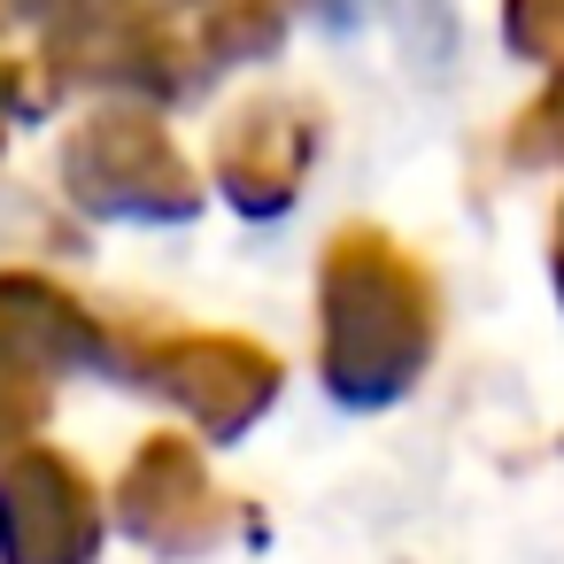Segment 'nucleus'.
<instances>
[{
	"instance_id": "nucleus-1",
	"label": "nucleus",
	"mask_w": 564,
	"mask_h": 564,
	"mask_svg": "<svg viewBox=\"0 0 564 564\" xmlns=\"http://www.w3.org/2000/svg\"><path fill=\"white\" fill-rule=\"evenodd\" d=\"M325 387L348 410H387L433 364V286L425 271L379 240L340 232L325 248Z\"/></svg>"
},
{
	"instance_id": "nucleus-10",
	"label": "nucleus",
	"mask_w": 564,
	"mask_h": 564,
	"mask_svg": "<svg viewBox=\"0 0 564 564\" xmlns=\"http://www.w3.org/2000/svg\"><path fill=\"white\" fill-rule=\"evenodd\" d=\"M541 124H549V155H564V94L541 109Z\"/></svg>"
},
{
	"instance_id": "nucleus-2",
	"label": "nucleus",
	"mask_w": 564,
	"mask_h": 564,
	"mask_svg": "<svg viewBox=\"0 0 564 564\" xmlns=\"http://www.w3.org/2000/svg\"><path fill=\"white\" fill-rule=\"evenodd\" d=\"M124 371L148 379L155 394H171L217 441L248 433L271 410V394H279V356L256 348V340H240V333H186V340H163V348L124 356Z\"/></svg>"
},
{
	"instance_id": "nucleus-9",
	"label": "nucleus",
	"mask_w": 564,
	"mask_h": 564,
	"mask_svg": "<svg viewBox=\"0 0 564 564\" xmlns=\"http://www.w3.org/2000/svg\"><path fill=\"white\" fill-rule=\"evenodd\" d=\"M518 47L533 55L564 47V0H518Z\"/></svg>"
},
{
	"instance_id": "nucleus-11",
	"label": "nucleus",
	"mask_w": 564,
	"mask_h": 564,
	"mask_svg": "<svg viewBox=\"0 0 564 564\" xmlns=\"http://www.w3.org/2000/svg\"><path fill=\"white\" fill-rule=\"evenodd\" d=\"M556 294H564V225H556Z\"/></svg>"
},
{
	"instance_id": "nucleus-5",
	"label": "nucleus",
	"mask_w": 564,
	"mask_h": 564,
	"mask_svg": "<svg viewBox=\"0 0 564 564\" xmlns=\"http://www.w3.org/2000/svg\"><path fill=\"white\" fill-rule=\"evenodd\" d=\"M70 194L94 217H186L194 178L148 117H101L70 140Z\"/></svg>"
},
{
	"instance_id": "nucleus-6",
	"label": "nucleus",
	"mask_w": 564,
	"mask_h": 564,
	"mask_svg": "<svg viewBox=\"0 0 564 564\" xmlns=\"http://www.w3.org/2000/svg\"><path fill=\"white\" fill-rule=\"evenodd\" d=\"M0 325H9L55 379L63 371H86V364H109V348H101V333H94V317L70 302V294H55L47 279H0Z\"/></svg>"
},
{
	"instance_id": "nucleus-8",
	"label": "nucleus",
	"mask_w": 564,
	"mask_h": 564,
	"mask_svg": "<svg viewBox=\"0 0 564 564\" xmlns=\"http://www.w3.org/2000/svg\"><path fill=\"white\" fill-rule=\"evenodd\" d=\"M47 364L9 333V325H0V456H17L24 448V433L47 417Z\"/></svg>"
},
{
	"instance_id": "nucleus-4",
	"label": "nucleus",
	"mask_w": 564,
	"mask_h": 564,
	"mask_svg": "<svg viewBox=\"0 0 564 564\" xmlns=\"http://www.w3.org/2000/svg\"><path fill=\"white\" fill-rule=\"evenodd\" d=\"M101 502L63 448L0 456V564H94Z\"/></svg>"
},
{
	"instance_id": "nucleus-3",
	"label": "nucleus",
	"mask_w": 564,
	"mask_h": 564,
	"mask_svg": "<svg viewBox=\"0 0 564 564\" xmlns=\"http://www.w3.org/2000/svg\"><path fill=\"white\" fill-rule=\"evenodd\" d=\"M232 518L240 510L217 495L202 448L178 441V433H155L117 479V525L155 556H202L232 533Z\"/></svg>"
},
{
	"instance_id": "nucleus-7",
	"label": "nucleus",
	"mask_w": 564,
	"mask_h": 564,
	"mask_svg": "<svg viewBox=\"0 0 564 564\" xmlns=\"http://www.w3.org/2000/svg\"><path fill=\"white\" fill-rule=\"evenodd\" d=\"M302 163H310V148H302L286 124H248V132H232V140H225V186H232V202H240V209H256V217L286 209V194H294Z\"/></svg>"
}]
</instances>
